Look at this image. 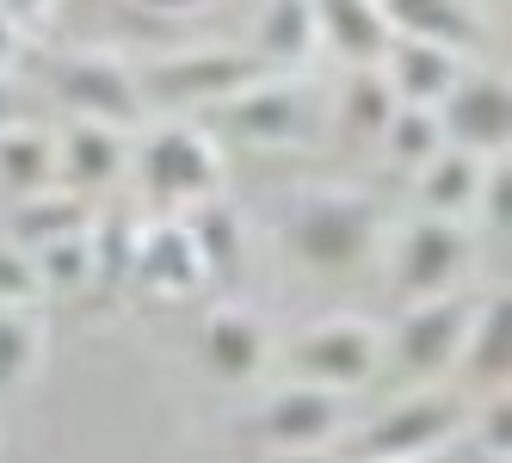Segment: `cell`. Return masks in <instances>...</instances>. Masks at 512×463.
<instances>
[{
	"label": "cell",
	"instance_id": "6da1fadb",
	"mask_svg": "<svg viewBox=\"0 0 512 463\" xmlns=\"http://www.w3.org/2000/svg\"><path fill=\"white\" fill-rule=\"evenodd\" d=\"M284 241L309 272H352L377 247V204L364 192H315L297 204Z\"/></svg>",
	"mask_w": 512,
	"mask_h": 463
},
{
	"label": "cell",
	"instance_id": "7a4b0ae2",
	"mask_svg": "<svg viewBox=\"0 0 512 463\" xmlns=\"http://www.w3.org/2000/svg\"><path fill=\"white\" fill-rule=\"evenodd\" d=\"M253 81H266V62L253 50H186V56L155 62L149 81H136V87L167 105H223Z\"/></svg>",
	"mask_w": 512,
	"mask_h": 463
},
{
	"label": "cell",
	"instance_id": "3957f363",
	"mask_svg": "<svg viewBox=\"0 0 512 463\" xmlns=\"http://www.w3.org/2000/svg\"><path fill=\"white\" fill-rule=\"evenodd\" d=\"M475 322V303L463 297H420V309L401 315L395 328V359L408 377H438L463 359V340Z\"/></svg>",
	"mask_w": 512,
	"mask_h": 463
},
{
	"label": "cell",
	"instance_id": "277c9868",
	"mask_svg": "<svg viewBox=\"0 0 512 463\" xmlns=\"http://www.w3.org/2000/svg\"><path fill=\"white\" fill-rule=\"evenodd\" d=\"M469 266V235L451 217H426L401 235V254H395V291L401 297H445L457 272Z\"/></svg>",
	"mask_w": 512,
	"mask_h": 463
},
{
	"label": "cell",
	"instance_id": "5b68a950",
	"mask_svg": "<svg viewBox=\"0 0 512 463\" xmlns=\"http://www.w3.org/2000/svg\"><path fill=\"white\" fill-rule=\"evenodd\" d=\"M290 359H297V377L303 383H321V389H358L377 377V359L383 346L364 322H327L315 334H303L290 346Z\"/></svg>",
	"mask_w": 512,
	"mask_h": 463
},
{
	"label": "cell",
	"instance_id": "8992f818",
	"mask_svg": "<svg viewBox=\"0 0 512 463\" xmlns=\"http://www.w3.org/2000/svg\"><path fill=\"white\" fill-rule=\"evenodd\" d=\"M56 93H62V105H75L81 118L112 124V130L142 118V87L118 56H68L56 68Z\"/></svg>",
	"mask_w": 512,
	"mask_h": 463
},
{
	"label": "cell",
	"instance_id": "52a82bcc",
	"mask_svg": "<svg viewBox=\"0 0 512 463\" xmlns=\"http://www.w3.org/2000/svg\"><path fill=\"white\" fill-rule=\"evenodd\" d=\"M463 426V408L451 396H408L377 414V426L364 433V457H432L438 445H451Z\"/></svg>",
	"mask_w": 512,
	"mask_h": 463
},
{
	"label": "cell",
	"instance_id": "ba28073f",
	"mask_svg": "<svg viewBox=\"0 0 512 463\" xmlns=\"http://www.w3.org/2000/svg\"><path fill=\"white\" fill-rule=\"evenodd\" d=\"M432 118L445 130V142H457L469 155H488V149H506V136H512V93L488 75H475L438 99Z\"/></svg>",
	"mask_w": 512,
	"mask_h": 463
},
{
	"label": "cell",
	"instance_id": "9c48e42d",
	"mask_svg": "<svg viewBox=\"0 0 512 463\" xmlns=\"http://www.w3.org/2000/svg\"><path fill=\"white\" fill-rule=\"evenodd\" d=\"M216 180H223V161H216V149L186 124L161 130L149 149H142V186L155 198H204Z\"/></svg>",
	"mask_w": 512,
	"mask_h": 463
},
{
	"label": "cell",
	"instance_id": "30bf717a",
	"mask_svg": "<svg viewBox=\"0 0 512 463\" xmlns=\"http://www.w3.org/2000/svg\"><path fill=\"white\" fill-rule=\"evenodd\" d=\"M223 124L241 142H297L315 124V105H309V93L284 87V81H253L235 99H223Z\"/></svg>",
	"mask_w": 512,
	"mask_h": 463
},
{
	"label": "cell",
	"instance_id": "8fae6325",
	"mask_svg": "<svg viewBox=\"0 0 512 463\" xmlns=\"http://www.w3.org/2000/svg\"><path fill=\"white\" fill-rule=\"evenodd\" d=\"M260 433L278 451H315L340 433V389H321V383H290L260 408Z\"/></svg>",
	"mask_w": 512,
	"mask_h": 463
},
{
	"label": "cell",
	"instance_id": "7c38bea8",
	"mask_svg": "<svg viewBox=\"0 0 512 463\" xmlns=\"http://www.w3.org/2000/svg\"><path fill=\"white\" fill-rule=\"evenodd\" d=\"M383 56H389L383 75H389L401 105H438L463 81V56L445 50V44H426V38H389Z\"/></svg>",
	"mask_w": 512,
	"mask_h": 463
},
{
	"label": "cell",
	"instance_id": "4fadbf2b",
	"mask_svg": "<svg viewBox=\"0 0 512 463\" xmlns=\"http://www.w3.org/2000/svg\"><path fill=\"white\" fill-rule=\"evenodd\" d=\"M377 13L389 19L395 38H426L457 56L482 44V19H475L469 0H377Z\"/></svg>",
	"mask_w": 512,
	"mask_h": 463
},
{
	"label": "cell",
	"instance_id": "5bb4252c",
	"mask_svg": "<svg viewBox=\"0 0 512 463\" xmlns=\"http://www.w3.org/2000/svg\"><path fill=\"white\" fill-rule=\"evenodd\" d=\"M315 25H321V44H334L352 62H383L389 50V19L377 13V0H315Z\"/></svg>",
	"mask_w": 512,
	"mask_h": 463
},
{
	"label": "cell",
	"instance_id": "9a60e30c",
	"mask_svg": "<svg viewBox=\"0 0 512 463\" xmlns=\"http://www.w3.org/2000/svg\"><path fill=\"white\" fill-rule=\"evenodd\" d=\"M321 44V25H315V0H266L260 31H253V56L266 68H290L303 62Z\"/></svg>",
	"mask_w": 512,
	"mask_h": 463
},
{
	"label": "cell",
	"instance_id": "2e32d148",
	"mask_svg": "<svg viewBox=\"0 0 512 463\" xmlns=\"http://www.w3.org/2000/svg\"><path fill=\"white\" fill-rule=\"evenodd\" d=\"M198 346H204V365L223 383H247L266 365V328L253 322V315H210Z\"/></svg>",
	"mask_w": 512,
	"mask_h": 463
},
{
	"label": "cell",
	"instance_id": "e0dca14e",
	"mask_svg": "<svg viewBox=\"0 0 512 463\" xmlns=\"http://www.w3.org/2000/svg\"><path fill=\"white\" fill-rule=\"evenodd\" d=\"M75 186H112L118 173H124V136L112 130V124H93V118H81L75 130H68V142H62V161H56Z\"/></svg>",
	"mask_w": 512,
	"mask_h": 463
},
{
	"label": "cell",
	"instance_id": "ac0fdd59",
	"mask_svg": "<svg viewBox=\"0 0 512 463\" xmlns=\"http://www.w3.org/2000/svg\"><path fill=\"white\" fill-rule=\"evenodd\" d=\"M469 377L482 383H500L506 365H512V303L494 297V303H475V322H469V340H463V359Z\"/></svg>",
	"mask_w": 512,
	"mask_h": 463
},
{
	"label": "cell",
	"instance_id": "d6986e66",
	"mask_svg": "<svg viewBox=\"0 0 512 463\" xmlns=\"http://www.w3.org/2000/svg\"><path fill=\"white\" fill-rule=\"evenodd\" d=\"M56 186V149L38 130H0V192L31 198V192H50Z\"/></svg>",
	"mask_w": 512,
	"mask_h": 463
},
{
	"label": "cell",
	"instance_id": "ffe728a7",
	"mask_svg": "<svg viewBox=\"0 0 512 463\" xmlns=\"http://www.w3.org/2000/svg\"><path fill=\"white\" fill-rule=\"evenodd\" d=\"M475 192H482V161H475L469 149H438L426 167H420V198L432 210H469Z\"/></svg>",
	"mask_w": 512,
	"mask_h": 463
},
{
	"label": "cell",
	"instance_id": "44dd1931",
	"mask_svg": "<svg viewBox=\"0 0 512 463\" xmlns=\"http://www.w3.org/2000/svg\"><path fill=\"white\" fill-rule=\"evenodd\" d=\"M142 278L149 284H167V291H192V284H204V260H198V241L192 229H155V241L142 247Z\"/></svg>",
	"mask_w": 512,
	"mask_h": 463
},
{
	"label": "cell",
	"instance_id": "7402d4cb",
	"mask_svg": "<svg viewBox=\"0 0 512 463\" xmlns=\"http://www.w3.org/2000/svg\"><path fill=\"white\" fill-rule=\"evenodd\" d=\"M395 87H389V75L377 62H358L352 68V81H346V93H340V112H346V124L352 130H364V136H383V124L395 118Z\"/></svg>",
	"mask_w": 512,
	"mask_h": 463
},
{
	"label": "cell",
	"instance_id": "603a6c76",
	"mask_svg": "<svg viewBox=\"0 0 512 463\" xmlns=\"http://www.w3.org/2000/svg\"><path fill=\"white\" fill-rule=\"evenodd\" d=\"M75 229H87V210L75 204V198H44V192H31L19 210H13V235L38 254L44 241H56V235H75Z\"/></svg>",
	"mask_w": 512,
	"mask_h": 463
},
{
	"label": "cell",
	"instance_id": "cb8c5ba5",
	"mask_svg": "<svg viewBox=\"0 0 512 463\" xmlns=\"http://www.w3.org/2000/svg\"><path fill=\"white\" fill-rule=\"evenodd\" d=\"M383 142L395 149V161H408V167H426L438 149H445V130H438L432 105H395V118L383 124Z\"/></svg>",
	"mask_w": 512,
	"mask_h": 463
},
{
	"label": "cell",
	"instance_id": "d4e9b609",
	"mask_svg": "<svg viewBox=\"0 0 512 463\" xmlns=\"http://www.w3.org/2000/svg\"><path fill=\"white\" fill-rule=\"evenodd\" d=\"M31 260H38V278H44V291H81V284L93 278V247H87V229L44 241V247H38Z\"/></svg>",
	"mask_w": 512,
	"mask_h": 463
},
{
	"label": "cell",
	"instance_id": "484cf974",
	"mask_svg": "<svg viewBox=\"0 0 512 463\" xmlns=\"http://www.w3.org/2000/svg\"><path fill=\"white\" fill-rule=\"evenodd\" d=\"M31 359H38V328L19 309H0V389H13L31 371Z\"/></svg>",
	"mask_w": 512,
	"mask_h": 463
},
{
	"label": "cell",
	"instance_id": "4316f807",
	"mask_svg": "<svg viewBox=\"0 0 512 463\" xmlns=\"http://www.w3.org/2000/svg\"><path fill=\"white\" fill-rule=\"evenodd\" d=\"M44 297V278H38V260L25 247H0V309H31Z\"/></svg>",
	"mask_w": 512,
	"mask_h": 463
},
{
	"label": "cell",
	"instance_id": "83f0119b",
	"mask_svg": "<svg viewBox=\"0 0 512 463\" xmlns=\"http://www.w3.org/2000/svg\"><path fill=\"white\" fill-rule=\"evenodd\" d=\"M475 204H482V217L494 229L512 223V167H506V155H500V167H482V192H475Z\"/></svg>",
	"mask_w": 512,
	"mask_h": 463
},
{
	"label": "cell",
	"instance_id": "f1b7e54d",
	"mask_svg": "<svg viewBox=\"0 0 512 463\" xmlns=\"http://www.w3.org/2000/svg\"><path fill=\"white\" fill-rule=\"evenodd\" d=\"M506 426H512V414H506V402H494V408L482 414V439H488V457H506V451H512Z\"/></svg>",
	"mask_w": 512,
	"mask_h": 463
},
{
	"label": "cell",
	"instance_id": "f546056e",
	"mask_svg": "<svg viewBox=\"0 0 512 463\" xmlns=\"http://www.w3.org/2000/svg\"><path fill=\"white\" fill-rule=\"evenodd\" d=\"M136 13H155V19H186V13H198L204 0H130Z\"/></svg>",
	"mask_w": 512,
	"mask_h": 463
},
{
	"label": "cell",
	"instance_id": "4dcf8cb0",
	"mask_svg": "<svg viewBox=\"0 0 512 463\" xmlns=\"http://www.w3.org/2000/svg\"><path fill=\"white\" fill-rule=\"evenodd\" d=\"M13 56H19V31H13V19H7V13H0V68H7Z\"/></svg>",
	"mask_w": 512,
	"mask_h": 463
},
{
	"label": "cell",
	"instance_id": "1f68e13d",
	"mask_svg": "<svg viewBox=\"0 0 512 463\" xmlns=\"http://www.w3.org/2000/svg\"><path fill=\"white\" fill-rule=\"evenodd\" d=\"M13 112H19V93L7 87V75H0V130H7V124H13Z\"/></svg>",
	"mask_w": 512,
	"mask_h": 463
},
{
	"label": "cell",
	"instance_id": "d6a6232c",
	"mask_svg": "<svg viewBox=\"0 0 512 463\" xmlns=\"http://www.w3.org/2000/svg\"><path fill=\"white\" fill-rule=\"evenodd\" d=\"M364 463H426V457H364Z\"/></svg>",
	"mask_w": 512,
	"mask_h": 463
},
{
	"label": "cell",
	"instance_id": "836d02e7",
	"mask_svg": "<svg viewBox=\"0 0 512 463\" xmlns=\"http://www.w3.org/2000/svg\"><path fill=\"white\" fill-rule=\"evenodd\" d=\"M488 463H506V457H488Z\"/></svg>",
	"mask_w": 512,
	"mask_h": 463
}]
</instances>
